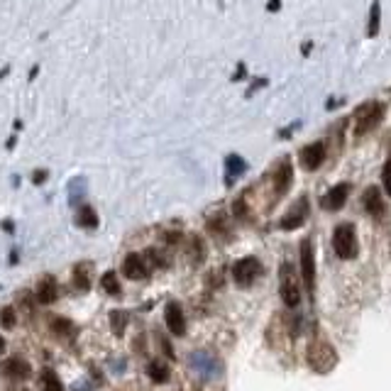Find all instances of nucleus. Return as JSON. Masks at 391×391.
I'll return each mask as SVG.
<instances>
[{
	"label": "nucleus",
	"mask_w": 391,
	"mask_h": 391,
	"mask_svg": "<svg viewBox=\"0 0 391 391\" xmlns=\"http://www.w3.org/2000/svg\"><path fill=\"white\" fill-rule=\"evenodd\" d=\"M332 250L340 259H355L357 252H360V242H357V233H355V225L343 222L335 228L332 233Z\"/></svg>",
	"instance_id": "1"
},
{
	"label": "nucleus",
	"mask_w": 391,
	"mask_h": 391,
	"mask_svg": "<svg viewBox=\"0 0 391 391\" xmlns=\"http://www.w3.org/2000/svg\"><path fill=\"white\" fill-rule=\"evenodd\" d=\"M308 364H311L313 372L318 374H328L330 369L338 364V352L332 350V345L325 343V340H315L308 347Z\"/></svg>",
	"instance_id": "2"
},
{
	"label": "nucleus",
	"mask_w": 391,
	"mask_h": 391,
	"mask_svg": "<svg viewBox=\"0 0 391 391\" xmlns=\"http://www.w3.org/2000/svg\"><path fill=\"white\" fill-rule=\"evenodd\" d=\"M384 110L386 108H384L381 103H376V100H369V103L360 105L357 113H355V137H362V135L372 132V130L381 123Z\"/></svg>",
	"instance_id": "3"
},
{
	"label": "nucleus",
	"mask_w": 391,
	"mask_h": 391,
	"mask_svg": "<svg viewBox=\"0 0 391 391\" xmlns=\"http://www.w3.org/2000/svg\"><path fill=\"white\" fill-rule=\"evenodd\" d=\"M262 271H264V266L257 257H242L233 264V279L237 286H252L262 276Z\"/></svg>",
	"instance_id": "4"
},
{
	"label": "nucleus",
	"mask_w": 391,
	"mask_h": 391,
	"mask_svg": "<svg viewBox=\"0 0 391 391\" xmlns=\"http://www.w3.org/2000/svg\"><path fill=\"white\" fill-rule=\"evenodd\" d=\"M279 291H282V298L284 303L289 308H296L301 303V289H298V279H296V271L294 266L289 264H282V271H279Z\"/></svg>",
	"instance_id": "5"
},
{
	"label": "nucleus",
	"mask_w": 391,
	"mask_h": 391,
	"mask_svg": "<svg viewBox=\"0 0 391 391\" xmlns=\"http://www.w3.org/2000/svg\"><path fill=\"white\" fill-rule=\"evenodd\" d=\"M298 254H301V276H303V284L308 289V296H313V291H315V257H313V242L308 237L301 242Z\"/></svg>",
	"instance_id": "6"
},
{
	"label": "nucleus",
	"mask_w": 391,
	"mask_h": 391,
	"mask_svg": "<svg viewBox=\"0 0 391 391\" xmlns=\"http://www.w3.org/2000/svg\"><path fill=\"white\" fill-rule=\"evenodd\" d=\"M164 320H166V328L172 335L176 338H184L186 335V315L179 301H169L166 308H164Z\"/></svg>",
	"instance_id": "7"
},
{
	"label": "nucleus",
	"mask_w": 391,
	"mask_h": 391,
	"mask_svg": "<svg viewBox=\"0 0 391 391\" xmlns=\"http://www.w3.org/2000/svg\"><path fill=\"white\" fill-rule=\"evenodd\" d=\"M0 374L8 376V379H15V381H25L32 376V367L27 360L22 357H8L5 362H0Z\"/></svg>",
	"instance_id": "8"
},
{
	"label": "nucleus",
	"mask_w": 391,
	"mask_h": 391,
	"mask_svg": "<svg viewBox=\"0 0 391 391\" xmlns=\"http://www.w3.org/2000/svg\"><path fill=\"white\" fill-rule=\"evenodd\" d=\"M271 181H274V193H276V196H284V193L291 188V181H294V164H291L289 156L276 164V169L271 174Z\"/></svg>",
	"instance_id": "9"
},
{
	"label": "nucleus",
	"mask_w": 391,
	"mask_h": 391,
	"mask_svg": "<svg viewBox=\"0 0 391 391\" xmlns=\"http://www.w3.org/2000/svg\"><path fill=\"white\" fill-rule=\"evenodd\" d=\"M123 276L130 282H142L149 276V264L142 254H127L123 262Z\"/></svg>",
	"instance_id": "10"
},
{
	"label": "nucleus",
	"mask_w": 391,
	"mask_h": 391,
	"mask_svg": "<svg viewBox=\"0 0 391 391\" xmlns=\"http://www.w3.org/2000/svg\"><path fill=\"white\" fill-rule=\"evenodd\" d=\"M301 166L306 172H315L323 161H325V144L323 142H311L301 149Z\"/></svg>",
	"instance_id": "11"
},
{
	"label": "nucleus",
	"mask_w": 391,
	"mask_h": 391,
	"mask_svg": "<svg viewBox=\"0 0 391 391\" xmlns=\"http://www.w3.org/2000/svg\"><path fill=\"white\" fill-rule=\"evenodd\" d=\"M306 215H308V198L303 196V198H298L296 205L284 215L282 220V230H296V228H301L303 225V220H306Z\"/></svg>",
	"instance_id": "12"
},
{
	"label": "nucleus",
	"mask_w": 391,
	"mask_h": 391,
	"mask_svg": "<svg viewBox=\"0 0 391 391\" xmlns=\"http://www.w3.org/2000/svg\"><path fill=\"white\" fill-rule=\"evenodd\" d=\"M347 196H350V184H338L323 196V208L325 210H340L347 203Z\"/></svg>",
	"instance_id": "13"
},
{
	"label": "nucleus",
	"mask_w": 391,
	"mask_h": 391,
	"mask_svg": "<svg viewBox=\"0 0 391 391\" xmlns=\"http://www.w3.org/2000/svg\"><path fill=\"white\" fill-rule=\"evenodd\" d=\"M57 298H59V284H57V279L54 276H42L39 284H37V301L49 306Z\"/></svg>",
	"instance_id": "14"
},
{
	"label": "nucleus",
	"mask_w": 391,
	"mask_h": 391,
	"mask_svg": "<svg viewBox=\"0 0 391 391\" xmlns=\"http://www.w3.org/2000/svg\"><path fill=\"white\" fill-rule=\"evenodd\" d=\"M362 205H364V210L369 213V215H381L384 210H386V205H384V198H381V191L376 186H369L364 191V196H362Z\"/></svg>",
	"instance_id": "15"
},
{
	"label": "nucleus",
	"mask_w": 391,
	"mask_h": 391,
	"mask_svg": "<svg viewBox=\"0 0 391 391\" xmlns=\"http://www.w3.org/2000/svg\"><path fill=\"white\" fill-rule=\"evenodd\" d=\"M49 328L57 338H74L76 335V325L64 315H49Z\"/></svg>",
	"instance_id": "16"
},
{
	"label": "nucleus",
	"mask_w": 391,
	"mask_h": 391,
	"mask_svg": "<svg viewBox=\"0 0 391 391\" xmlns=\"http://www.w3.org/2000/svg\"><path fill=\"white\" fill-rule=\"evenodd\" d=\"M76 220H78V225H81V228H88V230H93V228H98V220H100V218H98V213H95L93 205L83 203V205H81V210H78Z\"/></svg>",
	"instance_id": "17"
},
{
	"label": "nucleus",
	"mask_w": 391,
	"mask_h": 391,
	"mask_svg": "<svg viewBox=\"0 0 391 391\" xmlns=\"http://www.w3.org/2000/svg\"><path fill=\"white\" fill-rule=\"evenodd\" d=\"M100 289L110 294V296H120L123 294V284L118 279V274L115 271H105L103 276H100Z\"/></svg>",
	"instance_id": "18"
},
{
	"label": "nucleus",
	"mask_w": 391,
	"mask_h": 391,
	"mask_svg": "<svg viewBox=\"0 0 391 391\" xmlns=\"http://www.w3.org/2000/svg\"><path fill=\"white\" fill-rule=\"evenodd\" d=\"M39 386L42 391H64L62 379L57 376L54 369H42V376H39Z\"/></svg>",
	"instance_id": "19"
},
{
	"label": "nucleus",
	"mask_w": 391,
	"mask_h": 391,
	"mask_svg": "<svg viewBox=\"0 0 391 391\" xmlns=\"http://www.w3.org/2000/svg\"><path fill=\"white\" fill-rule=\"evenodd\" d=\"M88 271H91V264H83V262H78V264L74 266V284H76L78 291H88V289H91Z\"/></svg>",
	"instance_id": "20"
},
{
	"label": "nucleus",
	"mask_w": 391,
	"mask_h": 391,
	"mask_svg": "<svg viewBox=\"0 0 391 391\" xmlns=\"http://www.w3.org/2000/svg\"><path fill=\"white\" fill-rule=\"evenodd\" d=\"M379 25H381V3L372 0L369 8V25H367V37H376L379 34Z\"/></svg>",
	"instance_id": "21"
},
{
	"label": "nucleus",
	"mask_w": 391,
	"mask_h": 391,
	"mask_svg": "<svg viewBox=\"0 0 391 391\" xmlns=\"http://www.w3.org/2000/svg\"><path fill=\"white\" fill-rule=\"evenodd\" d=\"M147 374L152 376V381H156V384H164V381L169 379V367H166V364H161L159 360H154V362H149Z\"/></svg>",
	"instance_id": "22"
},
{
	"label": "nucleus",
	"mask_w": 391,
	"mask_h": 391,
	"mask_svg": "<svg viewBox=\"0 0 391 391\" xmlns=\"http://www.w3.org/2000/svg\"><path fill=\"white\" fill-rule=\"evenodd\" d=\"M83 196H86V181H83V179H74V181L69 184V203L78 205L83 201Z\"/></svg>",
	"instance_id": "23"
},
{
	"label": "nucleus",
	"mask_w": 391,
	"mask_h": 391,
	"mask_svg": "<svg viewBox=\"0 0 391 391\" xmlns=\"http://www.w3.org/2000/svg\"><path fill=\"white\" fill-rule=\"evenodd\" d=\"M225 166H228V184H233V179L237 176V174H242L245 169H247V164L240 159L237 154H230L228 156V161H225Z\"/></svg>",
	"instance_id": "24"
},
{
	"label": "nucleus",
	"mask_w": 391,
	"mask_h": 391,
	"mask_svg": "<svg viewBox=\"0 0 391 391\" xmlns=\"http://www.w3.org/2000/svg\"><path fill=\"white\" fill-rule=\"evenodd\" d=\"M125 328H127V313L125 311L110 313V330H113V335H123Z\"/></svg>",
	"instance_id": "25"
},
{
	"label": "nucleus",
	"mask_w": 391,
	"mask_h": 391,
	"mask_svg": "<svg viewBox=\"0 0 391 391\" xmlns=\"http://www.w3.org/2000/svg\"><path fill=\"white\" fill-rule=\"evenodd\" d=\"M0 325H3V328L5 330H13L17 325V313H15V308H10V306H8V308H3V311H0Z\"/></svg>",
	"instance_id": "26"
},
{
	"label": "nucleus",
	"mask_w": 391,
	"mask_h": 391,
	"mask_svg": "<svg viewBox=\"0 0 391 391\" xmlns=\"http://www.w3.org/2000/svg\"><path fill=\"white\" fill-rule=\"evenodd\" d=\"M191 362H193V367H196L201 374H210V372H215V364L208 360L205 355H193V360Z\"/></svg>",
	"instance_id": "27"
},
{
	"label": "nucleus",
	"mask_w": 391,
	"mask_h": 391,
	"mask_svg": "<svg viewBox=\"0 0 391 391\" xmlns=\"http://www.w3.org/2000/svg\"><path fill=\"white\" fill-rule=\"evenodd\" d=\"M381 181H384V191L391 196V156L386 159L384 169H381Z\"/></svg>",
	"instance_id": "28"
},
{
	"label": "nucleus",
	"mask_w": 391,
	"mask_h": 391,
	"mask_svg": "<svg viewBox=\"0 0 391 391\" xmlns=\"http://www.w3.org/2000/svg\"><path fill=\"white\" fill-rule=\"evenodd\" d=\"M47 179H49L47 169H34V174H32V184H34V186H42Z\"/></svg>",
	"instance_id": "29"
},
{
	"label": "nucleus",
	"mask_w": 391,
	"mask_h": 391,
	"mask_svg": "<svg viewBox=\"0 0 391 391\" xmlns=\"http://www.w3.org/2000/svg\"><path fill=\"white\" fill-rule=\"evenodd\" d=\"M245 74H247V66L240 62V64H237V69H235V74H233V81H242V78H245Z\"/></svg>",
	"instance_id": "30"
},
{
	"label": "nucleus",
	"mask_w": 391,
	"mask_h": 391,
	"mask_svg": "<svg viewBox=\"0 0 391 391\" xmlns=\"http://www.w3.org/2000/svg\"><path fill=\"white\" fill-rule=\"evenodd\" d=\"M279 8H282V0H269V3H266V10H269V13H276Z\"/></svg>",
	"instance_id": "31"
},
{
	"label": "nucleus",
	"mask_w": 391,
	"mask_h": 391,
	"mask_svg": "<svg viewBox=\"0 0 391 391\" xmlns=\"http://www.w3.org/2000/svg\"><path fill=\"white\" fill-rule=\"evenodd\" d=\"M311 49H313V42H306V44H301V54H311Z\"/></svg>",
	"instance_id": "32"
},
{
	"label": "nucleus",
	"mask_w": 391,
	"mask_h": 391,
	"mask_svg": "<svg viewBox=\"0 0 391 391\" xmlns=\"http://www.w3.org/2000/svg\"><path fill=\"white\" fill-rule=\"evenodd\" d=\"M3 230H8V233H15V225H13V222H3Z\"/></svg>",
	"instance_id": "33"
},
{
	"label": "nucleus",
	"mask_w": 391,
	"mask_h": 391,
	"mask_svg": "<svg viewBox=\"0 0 391 391\" xmlns=\"http://www.w3.org/2000/svg\"><path fill=\"white\" fill-rule=\"evenodd\" d=\"M10 264H17V250L10 252Z\"/></svg>",
	"instance_id": "34"
},
{
	"label": "nucleus",
	"mask_w": 391,
	"mask_h": 391,
	"mask_svg": "<svg viewBox=\"0 0 391 391\" xmlns=\"http://www.w3.org/2000/svg\"><path fill=\"white\" fill-rule=\"evenodd\" d=\"M3 352H5V338L0 335V355H3Z\"/></svg>",
	"instance_id": "35"
}]
</instances>
